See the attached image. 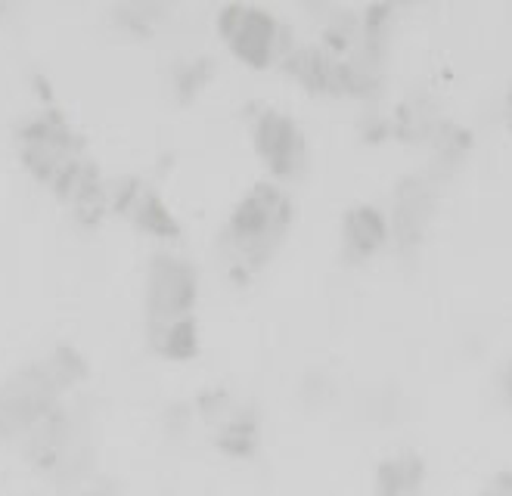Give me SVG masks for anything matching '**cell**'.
Returning <instances> with one entry per match:
<instances>
[{"label":"cell","instance_id":"cell-10","mask_svg":"<svg viewBox=\"0 0 512 496\" xmlns=\"http://www.w3.org/2000/svg\"><path fill=\"white\" fill-rule=\"evenodd\" d=\"M426 481V462L413 450H398L379 462L376 496H416Z\"/></svg>","mask_w":512,"mask_h":496},{"label":"cell","instance_id":"cell-7","mask_svg":"<svg viewBox=\"0 0 512 496\" xmlns=\"http://www.w3.org/2000/svg\"><path fill=\"white\" fill-rule=\"evenodd\" d=\"M388 239H391V230L382 211L370 205L351 208L342 224V258L348 264H364L382 252Z\"/></svg>","mask_w":512,"mask_h":496},{"label":"cell","instance_id":"cell-1","mask_svg":"<svg viewBox=\"0 0 512 496\" xmlns=\"http://www.w3.org/2000/svg\"><path fill=\"white\" fill-rule=\"evenodd\" d=\"M292 227V199L274 180H261L239 196L224 233L221 255L233 283H249L274 261Z\"/></svg>","mask_w":512,"mask_h":496},{"label":"cell","instance_id":"cell-5","mask_svg":"<svg viewBox=\"0 0 512 496\" xmlns=\"http://www.w3.org/2000/svg\"><path fill=\"white\" fill-rule=\"evenodd\" d=\"M218 28H221L224 44L233 50V56L243 59L252 69L283 66V59L292 53L283 22L274 13H267L264 7L230 4L224 7Z\"/></svg>","mask_w":512,"mask_h":496},{"label":"cell","instance_id":"cell-11","mask_svg":"<svg viewBox=\"0 0 512 496\" xmlns=\"http://www.w3.org/2000/svg\"><path fill=\"white\" fill-rule=\"evenodd\" d=\"M481 496H512V472H500Z\"/></svg>","mask_w":512,"mask_h":496},{"label":"cell","instance_id":"cell-2","mask_svg":"<svg viewBox=\"0 0 512 496\" xmlns=\"http://www.w3.org/2000/svg\"><path fill=\"white\" fill-rule=\"evenodd\" d=\"M87 366L72 348H53L0 385V441H22L84 382Z\"/></svg>","mask_w":512,"mask_h":496},{"label":"cell","instance_id":"cell-3","mask_svg":"<svg viewBox=\"0 0 512 496\" xmlns=\"http://www.w3.org/2000/svg\"><path fill=\"white\" fill-rule=\"evenodd\" d=\"M22 450L44 478L75 484L90 472L97 456L94 416L81 400H66L32 434H25Z\"/></svg>","mask_w":512,"mask_h":496},{"label":"cell","instance_id":"cell-4","mask_svg":"<svg viewBox=\"0 0 512 496\" xmlns=\"http://www.w3.org/2000/svg\"><path fill=\"white\" fill-rule=\"evenodd\" d=\"M199 270L174 252H162L149 261L146 286H143V314H146V338L149 345L171 332L199 320Z\"/></svg>","mask_w":512,"mask_h":496},{"label":"cell","instance_id":"cell-12","mask_svg":"<svg viewBox=\"0 0 512 496\" xmlns=\"http://www.w3.org/2000/svg\"><path fill=\"white\" fill-rule=\"evenodd\" d=\"M500 394H503V403L512 410V363H506L500 372Z\"/></svg>","mask_w":512,"mask_h":496},{"label":"cell","instance_id":"cell-6","mask_svg":"<svg viewBox=\"0 0 512 496\" xmlns=\"http://www.w3.org/2000/svg\"><path fill=\"white\" fill-rule=\"evenodd\" d=\"M255 155L264 162L274 183H292L308 168V137L280 109H258L252 118Z\"/></svg>","mask_w":512,"mask_h":496},{"label":"cell","instance_id":"cell-9","mask_svg":"<svg viewBox=\"0 0 512 496\" xmlns=\"http://www.w3.org/2000/svg\"><path fill=\"white\" fill-rule=\"evenodd\" d=\"M115 199H118V208H122L143 233H153L159 239L180 236V227L174 221V214L162 205V199L153 190H149V186L128 180V190H122Z\"/></svg>","mask_w":512,"mask_h":496},{"label":"cell","instance_id":"cell-13","mask_svg":"<svg viewBox=\"0 0 512 496\" xmlns=\"http://www.w3.org/2000/svg\"><path fill=\"white\" fill-rule=\"evenodd\" d=\"M84 496H103V493H84Z\"/></svg>","mask_w":512,"mask_h":496},{"label":"cell","instance_id":"cell-8","mask_svg":"<svg viewBox=\"0 0 512 496\" xmlns=\"http://www.w3.org/2000/svg\"><path fill=\"white\" fill-rule=\"evenodd\" d=\"M215 447L230 459H255L261 450V416L249 403H233V410L215 425Z\"/></svg>","mask_w":512,"mask_h":496}]
</instances>
